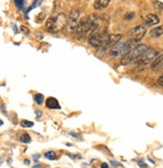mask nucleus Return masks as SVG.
<instances>
[{"label":"nucleus","instance_id":"nucleus-1","mask_svg":"<svg viewBox=\"0 0 163 168\" xmlns=\"http://www.w3.org/2000/svg\"><path fill=\"white\" fill-rule=\"evenodd\" d=\"M99 21L100 18L96 15H90L88 17L82 18L74 31L75 36L78 38L86 36L90 37L99 28Z\"/></svg>","mask_w":163,"mask_h":168},{"label":"nucleus","instance_id":"nucleus-2","mask_svg":"<svg viewBox=\"0 0 163 168\" xmlns=\"http://www.w3.org/2000/svg\"><path fill=\"white\" fill-rule=\"evenodd\" d=\"M66 24H68V19L66 17V14L60 12L54 14L47 19L45 22V28L47 31L55 33L63 30Z\"/></svg>","mask_w":163,"mask_h":168},{"label":"nucleus","instance_id":"nucleus-3","mask_svg":"<svg viewBox=\"0 0 163 168\" xmlns=\"http://www.w3.org/2000/svg\"><path fill=\"white\" fill-rule=\"evenodd\" d=\"M136 42L137 41H134L131 39H129L125 42H118L117 45H115L112 49L110 50V55L113 57L126 55L136 46L135 45Z\"/></svg>","mask_w":163,"mask_h":168},{"label":"nucleus","instance_id":"nucleus-4","mask_svg":"<svg viewBox=\"0 0 163 168\" xmlns=\"http://www.w3.org/2000/svg\"><path fill=\"white\" fill-rule=\"evenodd\" d=\"M148 50H149V47H148L147 45L142 44V45H136L130 52H129V54H127L126 55H124L122 57L121 64L124 65V66H126V65H129L132 61H135L138 57H140Z\"/></svg>","mask_w":163,"mask_h":168},{"label":"nucleus","instance_id":"nucleus-5","mask_svg":"<svg viewBox=\"0 0 163 168\" xmlns=\"http://www.w3.org/2000/svg\"><path fill=\"white\" fill-rule=\"evenodd\" d=\"M109 35L110 34L108 33L106 28H105V29H102V30L97 29L89 37V44L94 47H101L105 42L107 41Z\"/></svg>","mask_w":163,"mask_h":168},{"label":"nucleus","instance_id":"nucleus-6","mask_svg":"<svg viewBox=\"0 0 163 168\" xmlns=\"http://www.w3.org/2000/svg\"><path fill=\"white\" fill-rule=\"evenodd\" d=\"M157 56H158V51L154 49H149L140 57H138V59L135 60V62L138 65L145 66V65H148V64H150V62H152Z\"/></svg>","mask_w":163,"mask_h":168},{"label":"nucleus","instance_id":"nucleus-7","mask_svg":"<svg viewBox=\"0 0 163 168\" xmlns=\"http://www.w3.org/2000/svg\"><path fill=\"white\" fill-rule=\"evenodd\" d=\"M79 17H80V11L76 8L71 9L70 12V16L68 19V24H66V27H68L69 31H75V29L76 28L79 24Z\"/></svg>","mask_w":163,"mask_h":168},{"label":"nucleus","instance_id":"nucleus-8","mask_svg":"<svg viewBox=\"0 0 163 168\" xmlns=\"http://www.w3.org/2000/svg\"><path fill=\"white\" fill-rule=\"evenodd\" d=\"M145 33H146V28L144 26L138 25L136 27L132 28V29L129 31L128 37H129V39H131V40L139 41L140 39H142L143 36L145 35Z\"/></svg>","mask_w":163,"mask_h":168},{"label":"nucleus","instance_id":"nucleus-9","mask_svg":"<svg viewBox=\"0 0 163 168\" xmlns=\"http://www.w3.org/2000/svg\"><path fill=\"white\" fill-rule=\"evenodd\" d=\"M121 39H122V35L121 34H110L107 41L100 47V50L102 51H104V50L110 49V47L112 49L115 45H117L118 42H120V40H121Z\"/></svg>","mask_w":163,"mask_h":168},{"label":"nucleus","instance_id":"nucleus-10","mask_svg":"<svg viewBox=\"0 0 163 168\" xmlns=\"http://www.w3.org/2000/svg\"><path fill=\"white\" fill-rule=\"evenodd\" d=\"M45 106L46 108H49L50 110H59L60 109V106L59 104V101L54 97H50L47 98L45 101Z\"/></svg>","mask_w":163,"mask_h":168},{"label":"nucleus","instance_id":"nucleus-11","mask_svg":"<svg viewBox=\"0 0 163 168\" xmlns=\"http://www.w3.org/2000/svg\"><path fill=\"white\" fill-rule=\"evenodd\" d=\"M162 66H163V54L158 55L156 59L151 62V69L154 71L162 70Z\"/></svg>","mask_w":163,"mask_h":168},{"label":"nucleus","instance_id":"nucleus-12","mask_svg":"<svg viewBox=\"0 0 163 168\" xmlns=\"http://www.w3.org/2000/svg\"><path fill=\"white\" fill-rule=\"evenodd\" d=\"M144 22H145L146 26L156 25L157 23L159 22V17H158L157 15H155V14H148L144 19Z\"/></svg>","mask_w":163,"mask_h":168},{"label":"nucleus","instance_id":"nucleus-13","mask_svg":"<svg viewBox=\"0 0 163 168\" xmlns=\"http://www.w3.org/2000/svg\"><path fill=\"white\" fill-rule=\"evenodd\" d=\"M111 0H95V3H94V7L95 9L97 10H101V9H104L106 8Z\"/></svg>","mask_w":163,"mask_h":168},{"label":"nucleus","instance_id":"nucleus-14","mask_svg":"<svg viewBox=\"0 0 163 168\" xmlns=\"http://www.w3.org/2000/svg\"><path fill=\"white\" fill-rule=\"evenodd\" d=\"M163 34V24L153 28V29L150 31V36L151 37H159Z\"/></svg>","mask_w":163,"mask_h":168},{"label":"nucleus","instance_id":"nucleus-15","mask_svg":"<svg viewBox=\"0 0 163 168\" xmlns=\"http://www.w3.org/2000/svg\"><path fill=\"white\" fill-rule=\"evenodd\" d=\"M34 101H35V103L37 104V105H41L42 104V102L45 101V97H44V95H41V94H36L35 96H34Z\"/></svg>","mask_w":163,"mask_h":168},{"label":"nucleus","instance_id":"nucleus-16","mask_svg":"<svg viewBox=\"0 0 163 168\" xmlns=\"http://www.w3.org/2000/svg\"><path fill=\"white\" fill-rule=\"evenodd\" d=\"M20 141H21L22 143L27 144V143H30L31 139H30L29 135H28L27 133H24V134H22V135H21V137H20Z\"/></svg>","mask_w":163,"mask_h":168},{"label":"nucleus","instance_id":"nucleus-17","mask_svg":"<svg viewBox=\"0 0 163 168\" xmlns=\"http://www.w3.org/2000/svg\"><path fill=\"white\" fill-rule=\"evenodd\" d=\"M45 157L49 160H55V153L54 151H49L45 153Z\"/></svg>","mask_w":163,"mask_h":168},{"label":"nucleus","instance_id":"nucleus-18","mask_svg":"<svg viewBox=\"0 0 163 168\" xmlns=\"http://www.w3.org/2000/svg\"><path fill=\"white\" fill-rule=\"evenodd\" d=\"M20 125L23 128H31L34 124H33V122L27 121V120H22V121L20 122Z\"/></svg>","mask_w":163,"mask_h":168},{"label":"nucleus","instance_id":"nucleus-19","mask_svg":"<svg viewBox=\"0 0 163 168\" xmlns=\"http://www.w3.org/2000/svg\"><path fill=\"white\" fill-rule=\"evenodd\" d=\"M152 3H153V6L157 9H161L163 10V3L160 1H157V0H152Z\"/></svg>","mask_w":163,"mask_h":168},{"label":"nucleus","instance_id":"nucleus-20","mask_svg":"<svg viewBox=\"0 0 163 168\" xmlns=\"http://www.w3.org/2000/svg\"><path fill=\"white\" fill-rule=\"evenodd\" d=\"M134 16H135V13H134V12H128L125 15V19H126V20H131Z\"/></svg>","mask_w":163,"mask_h":168},{"label":"nucleus","instance_id":"nucleus-21","mask_svg":"<svg viewBox=\"0 0 163 168\" xmlns=\"http://www.w3.org/2000/svg\"><path fill=\"white\" fill-rule=\"evenodd\" d=\"M110 163H112V164H114V166H120V167H122V165L120 164L119 162H116V161H114V160H111V161H110Z\"/></svg>","mask_w":163,"mask_h":168},{"label":"nucleus","instance_id":"nucleus-22","mask_svg":"<svg viewBox=\"0 0 163 168\" xmlns=\"http://www.w3.org/2000/svg\"><path fill=\"white\" fill-rule=\"evenodd\" d=\"M70 135L74 136V137H76V138H80V139H81V136L78 135V134H75V132H71V133H70Z\"/></svg>","mask_w":163,"mask_h":168},{"label":"nucleus","instance_id":"nucleus-23","mask_svg":"<svg viewBox=\"0 0 163 168\" xmlns=\"http://www.w3.org/2000/svg\"><path fill=\"white\" fill-rule=\"evenodd\" d=\"M35 114H36L37 118H40V117L42 116V113H41L40 111H38V110H37V111H35Z\"/></svg>","mask_w":163,"mask_h":168},{"label":"nucleus","instance_id":"nucleus-24","mask_svg":"<svg viewBox=\"0 0 163 168\" xmlns=\"http://www.w3.org/2000/svg\"><path fill=\"white\" fill-rule=\"evenodd\" d=\"M139 166H140L141 168H146V164H145V163L144 162H139Z\"/></svg>","mask_w":163,"mask_h":168},{"label":"nucleus","instance_id":"nucleus-25","mask_svg":"<svg viewBox=\"0 0 163 168\" xmlns=\"http://www.w3.org/2000/svg\"><path fill=\"white\" fill-rule=\"evenodd\" d=\"M101 168H109V166L107 163H102V164H101Z\"/></svg>","mask_w":163,"mask_h":168},{"label":"nucleus","instance_id":"nucleus-26","mask_svg":"<svg viewBox=\"0 0 163 168\" xmlns=\"http://www.w3.org/2000/svg\"><path fill=\"white\" fill-rule=\"evenodd\" d=\"M38 158H39V156H38V155H33V159H34L35 161L38 160Z\"/></svg>","mask_w":163,"mask_h":168},{"label":"nucleus","instance_id":"nucleus-27","mask_svg":"<svg viewBox=\"0 0 163 168\" xmlns=\"http://www.w3.org/2000/svg\"><path fill=\"white\" fill-rule=\"evenodd\" d=\"M29 163H30V161H29V160H27V159H25V160H24V164H26V165H29Z\"/></svg>","mask_w":163,"mask_h":168},{"label":"nucleus","instance_id":"nucleus-28","mask_svg":"<svg viewBox=\"0 0 163 168\" xmlns=\"http://www.w3.org/2000/svg\"><path fill=\"white\" fill-rule=\"evenodd\" d=\"M32 168H40V165H38V164H36V165H34Z\"/></svg>","mask_w":163,"mask_h":168}]
</instances>
